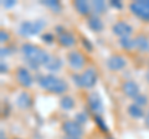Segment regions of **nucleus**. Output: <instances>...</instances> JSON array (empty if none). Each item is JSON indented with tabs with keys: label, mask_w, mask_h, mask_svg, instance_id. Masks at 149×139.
<instances>
[{
	"label": "nucleus",
	"mask_w": 149,
	"mask_h": 139,
	"mask_svg": "<svg viewBox=\"0 0 149 139\" xmlns=\"http://www.w3.org/2000/svg\"><path fill=\"white\" fill-rule=\"evenodd\" d=\"M21 52L27 60V63L30 65V67L34 70H37L40 66H46V63L51 58V56L46 51L32 44H24L21 46Z\"/></svg>",
	"instance_id": "1"
},
{
	"label": "nucleus",
	"mask_w": 149,
	"mask_h": 139,
	"mask_svg": "<svg viewBox=\"0 0 149 139\" xmlns=\"http://www.w3.org/2000/svg\"><path fill=\"white\" fill-rule=\"evenodd\" d=\"M37 82H39L41 88L49 91V92H51V93H56V95H62L68 88L66 82H65L63 80H61V78L54 76V75L40 76L39 78H37Z\"/></svg>",
	"instance_id": "2"
},
{
	"label": "nucleus",
	"mask_w": 149,
	"mask_h": 139,
	"mask_svg": "<svg viewBox=\"0 0 149 139\" xmlns=\"http://www.w3.org/2000/svg\"><path fill=\"white\" fill-rule=\"evenodd\" d=\"M46 27V22L44 20H35V21H22L19 26V34L24 38L37 35Z\"/></svg>",
	"instance_id": "3"
},
{
	"label": "nucleus",
	"mask_w": 149,
	"mask_h": 139,
	"mask_svg": "<svg viewBox=\"0 0 149 139\" xmlns=\"http://www.w3.org/2000/svg\"><path fill=\"white\" fill-rule=\"evenodd\" d=\"M129 10L138 19L149 22V0H138L129 4Z\"/></svg>",
	"instance_id": "4"
},
{
	"label": "nucleus",
	"mask_w": 149,
	"mask_h": 139,
	"mask_svg": "<svg viewBox=\"0 0 149 139\" xmlns=\"http://www.w3.org/2000/svg\"><path fill=\"white\" fill-rule=\"evenodd\" d=\"M87 104H88V108H90L91 112L95 114V115H102L104 112V106H103V102H102V98L98 96V93H92L88 95L87 97Z\"/></svg>",
	"instance_id": "5"
},
{
	"label": "nucleus",
	"mask_w": 149,
	"mask_h": 139,
	"mask_svg": "<svg viewBox=\"0 0 149 139\" xmlns=\"http://www.w3.org/2000/svg\"><path fill=\"white\" fill-rule=\"evenodd\" d=\"M62 131L66 133V136L68 137H78L81 138V136L83 134V129L82 126H80L77 122L74 120H67L62 124Z\"/></svg>",
	"instance_id": "6"
},
{
	"label": "nucleus",
	"mask_w": 149,
	"mask_h": 139,
	"mask_svg": "<svg viewBox=\"0 0 149 139\" xmlns=\"http://www.w3.org/2000/svg\"><path fill=\"white\" fill-rule=\"evenodd\" d=\"M16 80L20 83V86L25 87V88H29L34 83V78H32L31 73L29 72V70L25 67H19L16 71Z\"/></svg>",
	"instance_id": "7"
},
{
	"label": "nucleus",
	"mask_w": 149,
	"mask_h": 139,
	"mask_svg": "<svg viewBox=\"0 0 149 139\" xmlns=\"http://www.w3.org/2000/svg\"><path fill=\"white\" fill-rule=\"evenodd\" d=\"M112 31H113L114 35L119 36V39L129 38V36L132 35V32H133V27L130 26L129 24H127V22H124V21H118V22H116V24L113 25Z\"/></svg>",
	"instance_id": "8"
},
{
	"label": "nucleus",
	"mask_w": 149,
	"mask_h": 139,
	"mask_svg": "<svg viewBox=\"0 0 149 139\" xmlns=\"http://www.w3.org/2000/svg\"><path fill=\"white\" fill-rule=\"evenodd\" d=\"M67 61L73 70H81L85 66V57L78 51H70L67 54Z\"/></svg>",
	"instance_id": "9"
},
{
	"label": "nucleus",
	"mask_w": 149,
	"mask_h": 139,
	"mask_svg": "<svg viewBox=\"0 0 149 139\" xmlns=\"http://www.w3.org/2000/svg\"><path fill=\"white\" fill-rule=\"evenodd\" d=\"M81 80H82V87L85 88H92L97 83V72L93 68H87L85 72L81 73Z\"/></svg>",
	"instance_id": "10"
},
{
	"label": "nucleus",
	"mask_w": 149,
	"mask_h": 139,
	"mask_svg": "<svg viewBox=\"0 0 149 139\" xmlns=\"http://www.w3.org/2000/svg\"><path fill=\"white\" fill-rule=\"evenodd\" d=\"M107 66L111 71H119L127 66V60L120 55H113L107 60Z\"/></svg>",
	"instance_id": "11"
},
{
	"label": "nucleus",
	"mask_w": 149,
	"mask_h": 139,
	"mask_svg": "<svg viewBox=\"0 0 149 139\" xmlns=\"http://www.w3.org/2000/svg\"><path fill=\"white\" fill-rule=\"evenodd\" d=\"M122 90H123V93L129 97V98H136V97L138 95H141L139 93V86H138V83L137 82H134V81H127V82H124L123 83V86H122Z\"/></svg>",
	"instance_id": "12"
},
{
	"label": "nucleus",
	"mask_w": 149,
	"mask_h": 139,
	"mask_svg": "<svg viewBox=\"0 0 149 139\" xmlns=\"http://www.w3.org/2000/svg\"><path fill=\"white\" fill-rule=\"evenodd\" d=\"M16 104H17V107L21 108V109L30 108L31 104H32V98H31L30 93H27V92H21L16 99Z\"/></svg>",
	"instance_id": "13"
},
{
	"label": "nucleus",
	"mask_w": 149,
	"mask_h": 139,
	"mask_svg": "<svg viewBox=\"0 0 149 139\" xmlns=\"http://www.w3.org/2000/svg\"><path fill=\"white\" fill-rule=\"evenodd\" d=\"M73 6L77 10V13L80 14V15H83V16H87L88 14L92 11L91 10V3L85 1V0H77V1H74Z\"/></svg>",
	"instance_id": "14"
},
{
	"label": "nucleus",
	"mask_w": 149,
	"mask_h": 139,
	"mask_svg": "<svg viewBox=\"0 0 149 139\" xmlns=\"http://www.w3.org/2000/svg\"><path fill=\"white\" fill-rule=\"evenodd\" d=\"M87 26L90 27V29L92 31H95V32H101L102 30H103V22H102V20L100 19L98 16H96V15H92L88 17V20H87Z\"/></svg>",
	"instance_id": "15"
},
{
	"label": "nucleus",
	"mask_w": 149,
	"mask_h": 139,
	"mask_svg": "<svg viewBox=\"0 0 149 139\" xmlns=\"http://www.w3.org/2000/svg\"><path fill=\"white\" fill-rule=\"evenodd\" d=\"M134 42H136V49L139 50L141 52H149V40L144 35L136 36Z\"/></svg>",
	"instance_id": "16"
},
{
	"label": "nucleus",
	"mask_w": 149,
	"mask_h": 139,
	"mask_svg": "<svg viewBox=\"0 0 149 139\" xmlns=\"http://www.w3.org/2000/svg\"><path fill=\"white\" fill-rule=\"evenodd\" d=\"M58 42L61 46H63V47H71V46L74 45V42H76V39H74V36L71 34V32H63L62 35L58 36Z\"/></svg>",
	"instance_id": "17"
},
{
	"label": "nucleus",
	"mask_w": 149,
	"mask_h": 139,
	"mask_svg": "<svg viewBox=\"0 0 149 139\" xmlns=\"http://www.w3.org/2000/svg\"><path fill=\"white\" fill-rule=\"evenodd\" d=\"M91 10L93 13V15L98 16L107 11V5L102 0H93V1H91Z\"/></svg>",
	"instance_id": "18"
},
{
	"label": "nucleus",
	"mask_w": 149,
	"mask_h": 139,
	"mask_svg": "<svg viewBox=\"0 0 149 139\" xmlns=\"http://www.w3.org/2000/svg\"><path fill=\"white\" fill-rule=\"evenodd\" d=\"M127 111H128V114H129L132 118L139 119V118L144 117V111H143V108L139 107V106H137V104H134V103L129 104L128 108H127Z\"/></svg>",
	"instance_id": "19"
},
{
	"label": "nucleus",
	"mask_w": 149,
	"mask_h": 139,
	"mask_svg": "<svg viewBox=\"0 0 149 139\" xmlns=\"http://www.w3.org/2000/svg\"><path fill=\"white\" fill-rule=\"evenodd\" d=\"M41 4L42 5H45L46 8H49L51 9L54 13H61L62 10V5H61V3L57 1V0H45V1H41Z\"/></svg>",
	"instance_id": "20"
},
{
	"label": "nucleus",
	"mask_w": 149,
	"mask_h": 139,
	"mask_svg": "<svg viewBox=\"0 0 149 139\" xmlns=\"http://www.w3.org/2000/svg\"><path fill=\"white\" fill-rule=\"evenodd\" d=\"M45 67L47 68L49 71H58V70L62 67V61H61V58H58V57H51Z\"/></svg>",
	"instance_id": "21"
},
{
	"label": "nucleus",
	"mask_w": 149,
	"mask_h": 139,
	"mask_svg": "<svg viewBox=\"0 0 149 139\" xmlns=\"http://www.w3.org/2000/svg\"><path fill=\"white\" fill-rule=\"evenodd\" d=\"M60 106H61V108L65 111H71L74 107V99L71 96H65L61 98V101H60Z\"/></svg>",
	"instance_id": "22"
},
{
	"label": "nucleus",
	"mask_w": 149,
	"mask_h": 139,
	"mask_svg": "<svg viewBox=\"0 0 149 139\" xmlns=\"http://www.w3.org/2000/svg\"><path fill=\"white\" fill-rule=\"evenodd\" d=\"M119 45H120V47L124 49V50H132V49L136 47L134 39H130V38H122V39H119Z\"/></svg>",
	"instance_id": "23"
},
{
	"label": "nucleus",
	"mask_w": 149,
	"mask_h": 139,
	"mask_svg": "<svg viewBox=\"0 0 149 139\" xmlns=\"http://www.w3.org/2000/svg\"><path fill=\"white\" fill-rule=\"evenodd\" d=\"M74 122H77L80 126H83V124H86L88 122V114L86 112H80L76 114V117H74Z\"/></svg>",
	"instance_id": "24"
},
{
	"label": "nucleus",
	"mask_w": 149,
	"mask_h": 139,
	"mask_svg": "<svg viewBox=\"0 0 149 139\" xmlns=\"http://www.w3.org/2000/svg\"><path fill=\"white\" fill-rule=\"evenodd\" d=\"M134 104L139 106V107H144V106L148 104V97L144 95H138L136 98H134Z\"/></svg>",
	"instance_id": "25"
},
{
	"label": "nucleus",
	"mask_w": 149,
	"mask_h": 139,
	"mask_svg": "<svg viewBox=\"0 0 149 139\" xmlns=\"http://www.w3.org/2000/svg\"><path fill=\"white\" fill-rule=\"evenodd\" d=\"M95 122H96L97 126L101 128V131H102V132H104V133L108 132V128H107L106 123H104V120L102 119L101 115H95Z\"/></svg>",
	"instance_id": "26"
},
{
	"label": "nucleus",
	"mask_w": 149,
	"mask_h": 139,
	"mask_svg": "<svg viewBox=\"0 0 149 139\" xmlns=\"http://www.w3.org/2000/svg\"><path fill=\"white\" fill-rule=\"evenodd\" d=\"M42 40L45 41L46 44H52L54 41H55V38H54L52 34H50V32H46V34L42 35Z\"/></svg>",
	"instance_id": "27"
},
{
	"label": "nucleus",
	"mask_w": 149,
	"mask_h": 139,
	"mask_svg": "<svg viewBox=\"0 0 149 139\" xmlns=\"http://www.w3.org/2000/svg\"><path fill=\"white\" fill-rule=\"evenodd\" d=\"M9 39H10V35H9L5 30H1V31H0V42H1V44L8 42Z\"/></svg>",
	"instance_id": "28"
},
{
	"label": "nucleus",
	"mask_w": 149,
	"mask_h": 139,
	"mask_svg": "<svg viewBox=\"0 0 149 139\" xmlns=\"http://www.w3.org/2000/svg\"><path fill=\"white\" fill-rule=\"evenodd\" d=\"M72 80L73 82L76 83L78 87H82V80H81V75H78V73H73L72 75Z\"/></svg>",
	"instance_id": "29"
},
{
	"label": "nucleus",
	"mask_w": 149,
	"mask_h": 139,
	"mask_svg": "<svg viewBox=\"0 0 149 139\" xmlns=\"http://www.w3.org/2000/svg\"><path fill=\"white\" fill-rule=\"evenodd\" d=\"M15 5H16L15 0H4V1H3V6L6 8V9H10V8L15 6Z\"/></svg>",
	"instance_id": "30"
},
{
	"label": "nucleus",
	"mask_w": 149,
	"mask_h": 139,
	"mask_svg": "<svg viewBox=\"0 0 149 139\" xmlns=\"http://www.w3.org/2000/svg\"><path fill=\"white\" fill-rule=\"evenodd\" d=\"M111 6H113L114 9H122L123 8V4L122 1H119V0H111Z\"/></svg>",
	"instance_id": "31"
},
{
	"label": "nucleus",
	"mask_w": 149,
	"mask_h": 139,
	"mask_svg": "<svg viewBox=\"0 0 149 139\" xmlns=\"http://www.w3.org/2000/svg\"><path fill=\"white\" fill-rule=\"evenodd\" d=\"M82 46H83V47H85L87 51H90V52L92 51V44H91L87 39H82Z\"/></svg>",
	"instance_id": "32"
},
{
	"label": "nucleus",
	"mask_w": 149,
	"mask_h": 139,
	"mask_svg": "<svg viewBox=\"0 0 149 139\" xmlns=\"http://www.w3.org/2000/svg\"><path fill=\"white\" fill-rule=\"evenodd\" d=\"M1 52H0V55H1V57H4V56H8V55H10L11 54V51H10V49L9 47H1Z\"/></svg>",
	"instance_id": "33"
},
{
	"label": "nucleus",
	"mask_w": 149,
	"mask_h": 139,
	"mask_svg": "<svg viewBox=\"0 0 149 139\" xmlns=\"http://www.w3.org/2000/svg\"><path fill=\"white\" fill-rule=\"evenodd\" d=\"M56 32H57V34H58V36L60 35H62L63 34V32H66V30H65V27L63 26H56Z\"/></svg>",
	"instance_id": "34"
},
{
	"label": "nucleus",
	"mask_w": 149,
	"mask_h": 139,
	"mask_svg": "<svg viewBox=\"0 0 149 139\" xmlns=\"http://www.w3.org/2000/svg\"><path fill=\"white\" fill-rule=\"evenodd\" d=\"M0 70H1V73H6L8 72V66L5 65V62H1L0 63Z\"/></svg>",
	"instance_id": "35"
},
{
	"label": "nucleus",
	"mask_w": 149,
	"mask_h": 139,
	"mask_svg": "<svg viewBox=\"0 0 149 139\" xmlns=\"http://www.w3.org/2000/svg\"><path fill=\"white\" fill-rule=\"evenodd\" d=\"M144 123H146L147 127H149V112L146 114V118H144Z\"/></svg>",
	"instance_id": "36"
},
{
	"label": "nucleus",
	"mask_w": 149,
	"mask_h": 139,
	"mask_svg": "<svg viewBox=\"0 0 149 139\" xmlns=\"http://www.w3.org/2000/svg\"><path fill=\"white\" fill-rule=\"evenodd\" d=\"M0 139H6V136H5V133H4V131L0 132Z\"/></svg>",
	"instance_id": "37"
},
{
	"label": "nucleus",
	"mask_w": 149,
	"mask_h": 139,
	"mask_svg": "<svg viewBox=\"0 0 149 139\" xmlns=\"http://www.w3.org/2000/svg\"><path fill=\"white\" fill-rule=\"evenodd\" d=\"M63 139H81V138H78V137H68V136H66V137H63Z\"/></svg>",
	"instance_id": "38"
},
{
	"label": "nucleus",
	"mask_w": 149,
	"mask_h": 139,
	"mask_svg": "<svg viewBox=\"0 0 149 139\" xmlns=\"http://www.w3.org/2000/svg\"><path fill=\"white\" fill-rule=\"evenodd\" d=\"M147 78H148V81H149V72H148V75H147Z\"/></svg>",
	"instance_id": "39"
},
{
	"label": "nucleus",
	"mask_w": 149,
	"mask_h": 139,
	"mask_svg": "<svg viewBox=\"0 0 149 139\" xmlns=\"http://www.w3.org/2000/svg\"><path fill=\"white\" fill-rule=\"evenodd\" d=\"M108 139H113V138H108Z\"/></svg>",
	"instance_id": "40"
},
{
	"label": "nucleus",
	"mask_w": 149,
	"mask_h": 139,
	"mask_svg": "<svg viewBox=\"0 0 149 139\" xmlns=\"http://www.w3.org/2000/svg\"><path fill=\"white\" fill-rule=\"evenodd\" d=\"M16 139H19V138H16Z\"/></svg>",
	"instance_id": "41"
}]
</instances>
